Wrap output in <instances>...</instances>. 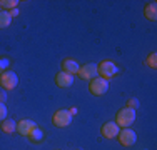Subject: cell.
I'll return each mask as SVG.
<instances>
[{
    "label": "cell",
    "instance_id": "obj_3",
    "mask_svg": "<svg viewBox=\"0 0 157 150\" xmlns=\"http://www.w3.org/2000/svg\"><path fill=\"white\" fill-rule=\"evenodd\" d=\"M97 72L102 78H105V80H109V78L115 77V75L119 73V67L115 65L112 60H102V62L97 65Z\"/></svg>",
    "mask_w": 157,
    "mask_h": 150
},
{
    "label": "cell",
    "instance_id": "obj_10",
    "mask_svg": "<svg viewBox=\"0 0 157 150\" xmlns=\"http://www.w3.org/2000/svg\"><path fill=\"white\" fill-rule=\"evenodd\" d=\"M55 84H57V87H60V88L70 87V85L74 84V75H70L67 72H59L57 75H55Z\"/></svg>",
    "mask_w": 157,
    "mask_h": 150
},
{
    "label": "cell",
    "instance_id": "obj_20",
    "mask_svg": "<svg viewBox=\"0 0 157 150\" xmlns=\"http://www.w3.org/2000/svg\"><path fill=\"white\" fill-rule=\"evenodd\" d=\"M5 100H7V93L0 92V103H5Z\"/></svg>",
    "mask_w": 157,
    "mask_h": 150
},
{
    "label": "cell",
    "instance_id": "obj_17",
    "mask_svg": "<svg viewBox=\"0 0 157 150\" xmlns=\"http://www.w3.org/2000/svg\"><path fill=\"white\" fill-rule=\"evenodd\" d=\"M145 63H147L151 69H154V70L157 69V54H155V52H152V54L149 55L147 60H145Z\"/></svg>",
    "mask_w": 157,
    "mask_h": 150
},
{
    "label": "cell",
    "instance_id": "obj_11",
    "mask_svg": "<svg viewBox=\"0 0 157 150\" xmlns=\"http://www.w3.org/2000/svg\"><path fill=\"white\" fill-rule=\"evenodd\" d=\"M78 70H80V65H78L77 60L65 58L62 62V72H67V73H70V75H75V73H78Z\"/></svg>",
    "mask_w": 157,
    "mask_h": 150
},
{
    "label": "cell",
    "instance_id": "obj_15",
    "mask_svg": "<svg viewBox=\"0 0 157 150\" xmlns=\"http://www.w3.org/2000/svg\"><path fill=\"white\" fill-rule=\"evenodd\" d=\"M12 22V17L9 15L7 10H0V28H7Z\"/></svg>",
    "mask_w": 157,
    "mask_h": 150
},
{
    "label": "cell",
    "instance_id": "obj_18",
    "mask_svg": "<svg viewBox=\"0 0 157 150\" xmlns=\"http://www.w3.org/2000/svg\"><path fill=\"white\" fill-rule=\"evenodd\" d=\"M139 105H140V102L136 99V97H134V99H129V100H127V108H132V110H137V108H139Z\"/></svg>",
    "mask_w": 157,
    "mask_h": 150
},
{
    "label": "cell",
    "instance_id": "obj_16",
    "mask_svg": "<svg viewBox=\"0 0 157 150\" xmlns=\"http://www.w3.org/2000/svg\"><path fill=\"white\" fill-rule=\"evenodd\" d=\"M17 5H18V0H0V9L7 10V12L17 9Z\"/></svg>",
    "mask_w": 157,
    "mask_h": 150
},
{
    "label": "cell",
    "instance_id": "obj_6",
    "mask_svg": "<svg viewBox=\"0 0 157 150\" xmlns=\"http://www.w3.org/2000/svg\"><path fill=\"white\" fill-rule=\"evenodd\" d=\"M117 138H119V142H121V145H124V147H132L137 142V133L134 132L132 129H124V130L119 132Z\"/></svg>",
    "mask_w": 157,
    "mask_h": 150
},
{
    "label": "cell",
    "instance_id": "obj_7",
    "mask_svg": "<svg viewBox=\"0 0 157 150\" xmlns=\"http://www.w3.org/2000/svg\"><path fill=\"white\" fill-rule=\"evenodd\" d=\"M78 75H80V78L90 82L92 78H95L97 75H99V72H97V65H95V63H85V65L80 67Z\"/></svg>",
    "mask_w": 157,
    "mask_h": 150
},
{
    "label": "cell",
    "instance_id": "obj_14",
    "mask_svg": "<svg viewBox=\"0 0 157 150\" xmlns=\"http://www.w3.org/2000/svg\"><path fill=\"white\" fill-rule=\"evenodd\" d=\"M29 140L33 142V144H40V142L44 140V130L40 129V127H35V129L32 130L30 133H29Z\"/></svg>",
    "mask_w": 157,
    "mask_h": 150
},
{
    "label": "cell",
    "instance_id": "obj_1",
    "mask_svg": "<svg viewBox=\"0 0 157 150\" xmlns=\"http://www.w3.org/2000/svg\"><path fill=\"white\" fill-rule=\"evenodd\" d=\"M136 110H132V108H122V110L117 112V117H115V123H117L119 127H122V129H129L130 125H132L134 122H136Z\"/></svg>",
    "mask_w": 157,
    "mask_h": 150
},
{
    "label": "cell",
    "instance_id": "obj_9",
    "mask_svg": "<svg viewBox=\"0 0 157 150\" xmlns=\"http://www.w3.org/2000/svg\"><path fill=\"white\" fill-rule=\"evenodd\" d=\"M35 127H37V123L33 122V120L24 118V120H20V122H17V132L20 135H24V137H29V133H30Z\"/></svg>",
    "mask_w": 157,
    "mask_h": 150
},
{
    "label": "cell",
    "instance_id": "obj_22",
    "mask_svg": "<svg viewBox=\"0 0 157 150\" xmlns=\"http://www.w3.org/2000/svg\"><path fill=\"white\" fill-rule=\"evenodd\" d=\"M0 10H2V9H0Z\"/></svg>",
    "mask_w": 157,
    "mask_h": 150
},
{
    "label": "cell",
    "instance_id": "obj_5",
    "mask_svg": "<svg viewBox=\"0 0 157 150\" xmlns=\"http://www.w3.org/2000/svg\"><path fill=\"white\" fill-rule=\"evenodd\" d=\"M0 85H2V88L5 90H13L18 85V77L15 72H12V70H5V72L0 73Z\"/></svg>",
    "mask_w": 157,
    "mask_h": 150
},
{
    "label": "cell",
    "instance_id": "obj_2",
    "mask_svg": "<svg viewBox=\"0 0 157 150\" xmlns=\"http://www.w3.org/2000/svg\"><path fill=\"white\" fill-rule=\"evenodd\" d=\"M89 92L95 97L105 95V93L109 92V80H105V78H102V77L92 78L90 84H89Z\"/></svg>",
    "mask_w": 157,
    "mask_h": 150
},
{
    "label": "cell",
    "instance_id": "obj_21",
    "mask_svg": "<svg viewBox=\"0 0 157 150\" xmlns=\"http://www.w3.org/2000/svg\"><path fill=\"white\" fill-rule=\"evenodd\" d=\"M9 15H10V17H17V15H18V9H13V10H9Z\"/></svg>",
    "mask_w": 157,
    "mask_h": 150
},
{
    "label": "cell",
    "instance_id": "obj_4",
    "mask_svg": "<svg viewBox=\"0 0 157 150\" xmlns=\"http://www.w3.org/2000/svg\"><path fill=\"white\" fill-rule=\"evenodd\" d=\"M52 122H54V125L59 127V129L69 127L70 122H72V114H70V110H67V108H60V110H57L52 115Z\"/></svg>",
    "mask_w": 157,
    "mask_h": 150
},
{
    "label": "cell",
    "instance_id": "obj_13",
    "mask_svg": "<svg viewBox=\"0 0 157 150\" xmlns=\"http://www.w3.org/2000/svg\"><path fill=\"white\" fill-rule=\"evenodd\" d=\"M0 129L3 133H13L17 132V122H13L12 118H5L0 122Z\"/></svg>",
    "mask_w": 157,
    "mask_h": 150
},
{
    "label": "cell",
    "instance_id": "obj_8",
    "mask_svg": "<svg viewBox=\"0 0 157 150\" xmlns=\"http://www.w3.org/2000/svg\"><path fill=\"white\" fill-rule=\"evenodd\" d=\"M100 132H102V137H105V138H115L119 135V132H121V127L115 122H107L102 125Z\"/></svg>",
    "mask_w": 157,
    "mask_h": 150
},
{
    "label": "cell",
    "instance_id": "obj_19",
    "mask_svg": "<svg viewBox=\"0 0 157 150\" xmlns=\"http://www.w3.org/2000/svg\"><path fill=\"white\" fill-rule=\"evenodd\" d=\"M7 112H9V110H7L5 103H0V122L7 118Z\"/></svg>",
    "mask_w": 157,
    "mask_h": 150
},
{
    "label": "cell",
    "instance_id": "obj_12",
    "mask_svg": "<svg viewBox=\"0 0 157 150\" xmlns=\"http://www.w3.org/2000/svg\"><path fill=\"white\" fill-rule=\"evenodd\" d=\"M144 15H145V18H147V20H151V22L157 20V3L155 2L147 3V5H145V9H144Z\"/></svg>",
    "mask_w": 157,
    "mask_h": 150
}]
</instances>
